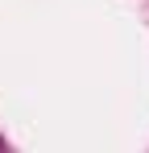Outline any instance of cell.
Wrapping results in <instances>:
<instances>
[{
  "mask_svg": "<svg viewBox=\"0 0 149 153\" xmlns=\"http://www.w3.org/2000/svg\"><path fill=\"white\" fill-rule=\"evenodd\" d=\"M4 149H8V145H4V137H0V153H4Z\"/></svg>",
  "mask_w": 149,
  "mask_h": 153,
  "instance_id": "cell-1",
  "label": "cell"
}]
</instances>
